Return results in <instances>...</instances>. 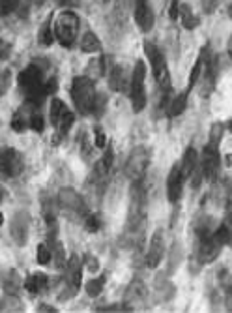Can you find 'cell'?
<instances>
[{
  "label": "cell",
  "instance_id": "6da1fadb",
  "mask_svg": "<svg viewBox=\"0 0 232 313\" xmlns=\"http://www.w3.org/2000/svg\"><path fill=\"white\" fill-rule=\"evenodd\" d=\"M96 90H94V83L87 75H79L75 77L71 83V98L73 103L77 107L81 114H92V107L96 101Z\"/></svg>",
  "mask_w": 232,
  "mask_h": 313
},
{
  "label": "cell",
  "instance_id": "7a4b0ae2",
  "mask_svg": "<svg viewBox=\"0 0 232 313\" xmlns=\"http://www.w3.org/2000/svg\"><path fill=\"white\" fill-rule=\"evenodd\" d=\"M79 34V17L75 12L66 10L56 17L54 23V38L58 40L60 45L64 47H73L75 40Z\"/></svg>",
  "mask_w": 232,
  "mask_h": 313
},
{
  "label": "cell",
  "instance_id": "3957f363",
  "mask_svg": "<svg viewBox=\"0 0 232 313\" xmlns=\"http://www.w3.org/2000/svg\"><path fill=\"white\" fill-rule=\"evenodd\" d=\"M144 53L150 60V66H152L153 77L158 81V85L163 88V92L169 94L171 92V75H169V66H167L163 53L153 45L152 41H144Z\"/></svg>",
  "mask_w": 232,
  "mask_h": 313
},
{
  "label": "cell",
  "instance_id": "277c9868",
  "mask_svg": "<svg viewBox=\"0 0 232 313\" xmlns=\"http://www.w3.org/2000/svg\"><path fill=\"white\" fill-rule=\"evenodd\" d=\"M146 66L142 60L135 64V70L129 81V96H131V105L135 113H140L146 107Z\"/></svg>",
  "mask_w": 232,
  "mask_h": 313
},
{
  "label": "cell",
  "instance_id": "5b68a950",
  "mask_svg": "<svg viewBox=\"0 0 232 313\" xmlns=\"http://www.w3.org/2000/svg\"><path fill=\"white\" fill-rule=\"evenodd\" d=\"M81 278H83V265L77 255H71V259L66 263V274H64V291L60 300L66 302V300L73 298L75 294L79 293L81 289Z\"/></svg>",
  "mask_w": 232,
  "mask_h": 313
},
{
  "label": "cell",
  "instance_id": "8992f818",
  "mask_svg": "<svg viewBox=\"0 0 232 313\" xmlns=\"http://www.w3.org/2000/svg\"><path fill=\"white\" fill-rule=\"evenodd\" d=\"M221 249H223V246L213 238L212 231L208 227L199 231V238H197V259H199V263L208 265V263L215 261L217 255L221 254Z\"/></svg>",
  "mask_w": 232,
  "mask_h": 313
},
{
  "label": "cell",
  "instance_id": "52a82bcc",
  "mask_svg": "<svg viewBox=\"0 0 232 313\" xmlns=\"http://www.w3.org/2000/svg\"><path fill=\"white\" fill-rule=\"evenodd\" d=\"M150 165V150L146 147H137L129 154V160L126 163V174L131 182H139L144 178L146 171Z\"/></svg>",
  "mask_w": 232,
  "mask_h": 313
},
{
  "label": "cell",
  "instance_id": "ba28073f",
  "mask_svg": "<svg viewBox=\"0 0 232 313\" xmlns=\"http://www.w3.org/2000/svg\"><path fill=\"white\" fill-rule=\"evenodd\" d=\"M23 158L12 147H0V176L2 178H17L23 173Z\"/></svg>",
  "mask_w": 232,
  "mask_h": 313
},
{
  "label": "cell",
  "instance_id": "9c48e42d",
  "mask_svg": "<svg viewBox=\"0 0 232 313\" xmlns=\"http://www.w3.org/2000/svg\"><path fill=\"white\" fill-rule=\"evenodd\" d=\"M221 165V156H219V148L215 143H208L202 150V160H200V178L212 180L219 171Z\"/></svg>",
  "mask_w": 232,
  "mask_h": 313
},
{
  "label": "cell",
  "instance_id": "30bf717a",
  "mask_svg": "<svg viewBox=\"0 0 232 313\" xmlns=\"http://www.w3.org/2000/svg\"><path fill=\"white\" fill-rule=\"evenodd\" d=\"M58 203L64 210H67V212H71V214H81V216H85V214L88 212L83 197H81L73 187H62V190H60Z\"/></svg>",
  "mask_w": 232,
  "mask_h": 313
},
{
  "label": "cell",
  "instance_id": "8fae6325",
  "mask_svg": "<svg viewBox=\"0 0 232 313\" xmlns=\"http://www.w3.org/2000/svg\"><path fill=\"white\" fill-rule=\"evenodd\" d=\"M28 229H30V218L27 212H17L12 220V227H10V234L17 246H25L28 240Z\"/></svg>",
  "mask_w": 232,
  "mask_h": 313
},
{
  "label": "cell",
  "instance_id": "7c38bea8",
  "mask_svg": "<svg viewBox=\"0 0 232 313\" xmlns=\"http://www.w3.org/2000/svg\"><path fill=\"white\" fill-rule=\"evenodd\" d=\"M36 107L32 101H25L23 105L15 111L14 118H12V130L17 132V134H23L27 128H30V122H32V114L36 111Z\"/></svg>",
  "mask_w": 232,
  "mask_h": 313
},
{
  "label": "cell",
  "instance_id": "4fadbf2b",
  "mask_svg": "<svg viewBox=\"0 0 232 313\" xmlns=\"http://www.w3.org/2000/svg\"><path fill=\"white\" fill-rule=\"evenodd\" d=\"M184 182H186V178H184V174L180 171V165H174L171 169L169 176H167V197H169L171 203L180 201L182 190H184Z\"/></svg>",
  "mask_w": 232,
  "mask_h": 313
},
{
  "label": "cell",
  "instance_id": "5bb4252c",
  "mask_svg": "<svg viewBox=\"0 0 232 313\" xmlns=\"http://www.w3.org/2000/svg\"><path fill=\"white\" fill-rule=\"evenodd\" d=\"M163 254H165V240H163V233L161 231H156L152 236V242H150V249L146 252V267L148 268H156L163 259Z\"/></svg>",
  "mask_w": 232,
  "mask_h": 313
},
{
  "label": "cell",
  "instance_id": "9a60e30c",
  "mask_svg": "<svg viewBox=\"0 0 232 313\" xmlns=\"http://www.w3.org/2000/svg\"><path fill=\"white\" fill-rule=\"evenodd\" d=\"M135 23L142 32H150L153 27V12L148 0H137L135 2Z\"/></svg>",
  "mask_w": 232,
  "mask_h": 313
},
{
  "label": "cell",
  "instance_id": "2e32d148",
  "mask_svg": "<svg viewBox=\"0 0 232 313\" xmlns=\"http://www.w3.org/2000/svg\"><path fill=\"white\" fill-rule=\"evenodd\" d=\"M146 300V289L144 285L140 283L139 280H135L127 289V296H126V307H129L131 311H135L137 307L142 306V302Z\"/></svg>",
  "mask_w": 232,
  "mask_h": 313
},
{
  "label": "cell",
  "instance_id": "e0dca14e",
  "mask_svg": "<svg viewBox=\"0 0 232 313\" xmlns=\"http://www.w3.org/2000/svg\"><path fill=\"white\" fill-rule=\"evenodd\" d=\"M129 77H127V70L124 66H114L113 70H111V75H109V85H111V88L113 90H118V92H122V90H126V87L129 85Z\"/></svg>",
  "mask_w": 232,
  "mask_h": 313
},
{
  "label": "cell",
  "instance_id": "ac0fdd59",
  "mask_svg": "<svg viewBox=\"0 0 232 313\" xmlns=\"http://www.w3.org/2000/svg\"><path fill=\"white\" fill-rule=\"evenodd\" d=\"M197 163H199V158H197V150L193 147H189L184 152V158H182V163H180V171L184 174V178H191L195 174V169H197Z\"/></svg>",
  "mask_w": 232,
  "mask_h": 313
},
{
  "label": "cell",
  "instance_id": "d6986e66",
  "mask_svg": "<svg viewBox=\"0 0 232 313\" xmlns=\"http://www.w3.org/2000/svg\"><path fill=\"white\" fill-rule=\"evenodd\" d=\"M113 158H114V152H113V147H105V154L101 156V160L96 163L94 167V174L98 176V178H105L109 171H111V167H113Z\"/></svg>",
  "mask_w": 232,
  "mask_h": 313
},
{
  "label": "cell",
  "instance_id": "ffe728a7",
  "mask_svg": "<svg viewBox=\"0 0 232 313\" xmlns=\"http://www.w3.org/2000/svg\"><path fill=\"white\" fill-rule=\"evenodd\" d=\"M47 285H49V276L47 274H32L30 278H27V281H25V287H27V291L30 294H38V293H43L47 289Z\"/></svg>",
  "mask_w": 232,
  "mask_h": 313
},
{
  "label": "cell",
  "instance_id": "44dd1931",
  "mask_svg": "<svg viewBox=\"0 0 232 313\" xmlns=\"http://www.w3.org/2000/svg\"><path fill=\"white\" fill-rule=\"evenodd\" d=\"M81 51L87 54L100 53L101 51V41L98 40V36H96L92 30H88V32L83 34V38H81Z\"/></svg>",
  "mask_w": 232,
  "mask_h": 313
},
{
  "label": "cell",
  "instance_id": "7402d4cb",
  "mask_svg": "<svg viewBox=\"0 0 232 313\" xmlns=\"http://www.w3.org/2000/svg\"><path fill=\"white\" fill-rule=\"evenodd\" d=\"M49 246H51V254H53V263L56 268H66V254H64V246H62V242H58V240L54 238H49Z\"/></svg>",
  "mask_w": 232,
  "mask_h": 313
},
{
  "label": "cell",
  "instance_id": "603a6c76",
  "mask_svg": "<svg viewBox=\"0 0 232 313\" xmlns=\"http://www.w3.org/2000/svg\"><path fill=\"white\" fill-rule=\"evenodd\" d=\"M67 113H69V109H67L66 103H64L62 100L54 98V100L51 101V122H53L54 128L60 126V122L66 118Z\"/></svg>",
  "mask_w": 232,
  "mask_h": 313
},
{
  "label": "cell",
  "instance_id": "cb8c5ba5",
  "mask_svg": "<svg viewBox=\"0 0 232 313\" xmlns=\"http://www.w3.org/2000/svg\"><path fill=\"white\" fill-rule=\"evenodd\" d=\"M180 17H182V25H184V28H187V30H193V28L199 27L200 19L195 15V12L191 10V6H187V4H180Z\"/></svg>",
  "mask_w": 232,
  "mask_h": 313
},
{
  "label": "cell",
  "instance_id": "d4e9b609",
  "mask_svg": "<svg viewBox=\"0 0 232 313\" xmlns=\"http://www.w3.org/2000/svg\"><path fill=\"white\" fill-rule=\"evenodd\" d=\"M23 309V302H21L15 294L6 293L0 298V311L2 313H12V311H21Z\"/></svg>",
  "mask_w": 232,
  "mask_h": 313
},
{
  "label": "cell",
  "instance_id": "484cf974",
  "mask_svg": "<svg viewBox=\"0 0 232 313\" xmlns=\"http://www.w3.org/2000/svg\"><path fill=\"white\" fill-rule=\"evenodd\" d=\"M206 51H208V47H202V51H200V56L197 58L195 62V66H193L191 74H189V88H193L197 83H199L200 75L204 72V60H206Z\"/></svg>",
  "mask_w": 232,
  "mask_h": 313
},
{
  "label": "cell",
  "instance_id": "4316f807",
  "mask_svg": "<svg viewBox=\"0 0 232 313\" xmlns=\"http://www.w3.org/2000/svg\"><path fill=\"white\" fill-rule=\"evenodd\" d=\"M38 41H40V45H51L54 41V30H53V25H51V17L41 25L40 28V34H38Z\"/></svg>",
  "mask_w": 232,
  "mask_h": 313
},
{
  "label": "cell",
  "instance_id": "83f0119b",
  "mask_svg": "<svg viewBox=\"0 0 232 313\" xmlns=\"http://www.w3.org/2000/svg\"><path fill=\"white\" fill-rule=\"evenodd\" d=\"M186 107H187V94L182 92V94H178L176 98H173V100H171L169 114H171V116H180V114L186 111Z\"/></svg>",
  "mask_w": 232,
  "mask_h": 313
},
{
  "label": "cell",
  "instance_id": "f1b7e54d",
  "mask_svg": "<svg viewBox=\"0 0 232 313\" xmlns=\"http://www.w3.org/2000/svg\"><path fill=\"white\" fill-rule=\"evenodd\" d=\"M103 287H105V278L101 276V278H94V280H88L87 285H85V289H87V294H88V296L96 298L98 294H101Z\"/></svg>",
  "mask_w": 232,
  "mask_h": 313
},
{
  "label": "cell",
  "instance_id": "f546056e",
  "mask_svg": "<svg viewBox=\"0 0 232 313\" xmlns=\"http://www.w3.org/2000/svg\"><path fill=\"white\" fill-rule=\"evenodd\" d=\"M19 287H21V278H19V274L15 272V270H12V272L8 274L6 280H4V291H6V293L15 294V293H17V291H19Z\"/></svg>",
  "mask_w": 232,
  "mask_h": 313
},
{
  "label": "cell",
  "instance_id": "4dcf8cb0",
  "mask_svg": "<svg viewBox=\"0 0 232 313\" xmlns=\"http://www.w3.org/2000/svg\"><path fill=\"white\" fill-rule=\"evenodd\" d=\"M212 234H213V238L217 240L221 246L228 244V242H230V238H232L230 229H228L226 225H219L217 229H215V231H212Z\"/></svg>",
  "mask_w": 232,
  "mask_h": 313
},
{
  "label": "cell",
  "instance_id": "1f68e13d",
  "mask_svg": "<svg viewBox=\"0 0 232 313\" xmlns=\"http://www.w3.org/2000/svg\"><path fill=\"white\" fill-rule=\"evenodd\" d=\"M51 259H53L51 246H47V244H40V246H38V252H36V261H38L40 265H49Z\"/></svg>",
  "mask_w": 232,
  "mask_h": 313
},
{
  "label": "cell",
  "instance_id": "d6a6232c",
  "mask_svg": "<svg viewBox=\"0 0 232 313\" xmlns=\"http://www.w3.org/2000/svg\"><path fill=\"white\" fill-rule=\"evenodd\" d=\"M83 220H85V229H87L88 233H98L100 231V218L96 214L87 212L83 216Z\"/></svg>",
  "mask_w": 232,
  "mask_h": 313
},
{
  "label": "cell",
  "instance_id": "836d02e7",
  "mask_svg": "<svg viewBox=\"0 0 232 313\" xmlns=\"http://www.w3.org/2000/svg\"><path fill=\"white\" fill-rule=\"evenodd\" d=\"M105 105H107V98L103 94H98V96H96V101H94V107H92V116H101L103 111H105Z\"/></svg>",
  "mask_w": 232,
  "mask_h": 313
},
{
  "label": "cell",
  "instance_id": "e575fe53",
  "mask_svg": "<svg viewBox=\"0 0 232 313\" xmlns=\"http://www.w3.org/2000/svg\"><path fill=\"white\" fill-rule=\"evenodd\" d=\"M94 145L98 148H105L109 143H107V135L105 132H103V128L96 126L94 128Z\"/></svg>",
  "mask_w": 232,
  "mask_h": 313
},
{
  "label": "cell",
  "instance_id": "d590c367",
  "mask_svg": "<svg viewBox=\"0 0 232 313\" xmlns=\"http://www.w3.org/2000/svg\"><path fill=\"white\" fill-rule=\"evenodd\" d=\"M73 124H75V114H73L71 111H69V113L66 114V118L62 120V122H60V126L56 128V130H58V132H60V134H62V135H66L67 132L71 130Z\"/></svg>",
  "mask_w": 232,
  "mask_h": 313
},
{
  "label": "cell",
  "instance_id": "8d00e7d4",
  "mask_svg": "<svg viewBox=\"0 0 232 313\" xmlns=\"http://www.w3.org/2000/svg\"><path fill=\"white\" fill-rule=\"evenodd\" d=\"M17 6H19V0H0V14H12V12L17 10Z\"/></svg>",
  "mask_w": 232,
  "mask_h": 313
},
{
  "label": "cell",
  "instance_id": "74e56055",
  "mask_svg": "<svg viewBox=\"0 0 232 313\" xmlns=\"http://www.w3.org/2000/svg\"><path fill=\"white\" fill-rule=\"evenodd\" d=\"M43 126H45V122H43V116H41L38 111H34V114H32V122H30V128H32L34 132H43Z\"/></svg>",
  "mask_w": 232,
  "mask_h": 313
},
{
  "label": "cell",
  "instance_id": "f35d334b",
  "mask_svg": "<svg viewBox=\"0 0 232 313\" xmlns=\"http://www.w3.org/2000/svg\"><path fill=\"white\" fill-rule=\"evenodd\" d=\"M223 124H213L212 126V143H215V145H219L221 143V139H223Z\"/></svg>",
  "mask_w": 232,
  "mask_h": 313
},
{
  "label": "cell",
  "instance_id": "ab89813d",
  "mask_svg": "<svg viewBox=\"0 0 232 313\" xmlns=\"http://www.w3.org/2000/svg\"><path fill=\"white\" fill-rule=\"evenodd\" d=\"M43 90H45V94L49 96V94H53L58 90V81H56V77H51V79L47 81V83H43Z\"/></svg>",
  "mask_w": 232,
  "mask_h": 313
},
{
  "label": "cell",
  "instance_id": "60d3db41",
  "mask_svg": "<svg viewBox=\"0 0 232 313\" xmlns=\"http://www.w3.org/2000/svg\"><path fill=\"white\" fill-rule=\"evenodd\" d=\"M219 2L221 0H202V10H204L206 14H213L217 10Z\"/></svg>",
  "mask_w": 232,
  "mask_h": 313
},
{
  "label": "cell",
  "instance_id": "b9f144b4",
  "mask_svg": "<svg viewBox=\"0 0 232 313\" xmlns=\"http://www.w3.org/2000/svg\"><path fill=\"white\" fill-rule=\"evenodd\" d=\"M178 15H180V0H171V4H169V17L173 21H176Z\"/></svg>",
  "mask_w": 232,
  "mask_h": 313
},
{
  "label": "cell",
  "instance_id": "7bdbcfd3",
  "mask_svg": "<svg viewBox=\"0 0 232 313\" xmlns=\"http://www.w3.org/2000/svg\"><path fill=\"white\" fill-rule=\"evenodd\" d=\"M10 51H12L10 43H6V41L0 38V60H6L10 56Z\"/></svg>",
  "mask_w": 232,
  "mask_h": 313
},
{
  "label": "cell",
  "instance_id": "ee69618b",
  "mask_svg": "<svg viewBox=\"0 0 232 313\" xmlns=\"http://www.w3.org/2000/svg\"><path fill=\"white\" fill-rule=\"evenodd\" d=\"M85 263H87L88 265V270H90V272H96V270H98V259H96V257H92V255H87V257H85Z\"/></svg>",
  "mask_w": 232,
  "mask_h": 313
},
{
  "label": "cell",
  "instance_id": "f6af8a7d",
  "mask_svg": "<svg viewBox=\"0 0 232 313\" xmlns=\"http://www.w3.org/2000/svg\"><path fill=\"white\" fill-rule=\"evenodd\" d=\"M56 2H58L62 8H67V10H71V8H75L79 4V0H56Z\"/></svg>",
  "mask_w": 232,
  "mask_h": 313
},
{
  "label": "cell",
  "instance_id": "bcb514c9",
  "mask_svg": "<svg viewBox=\"0 0 232 313\" xmlns=\"http://www.w3.org/2000/svg\"><path fill=\"white\" fill-rule=\"evenodd\" d=\"M38 311H41V313H56V309H54V307H51V306H40V307H38Z\"/></svg>",
  "mask_w": 232,
  "mask_h": 313
},
{
  "label": "cell",
  "instance_id": "7dc6e473",
  "mask_svg": "<svg viewBox=\"0 0 232 313\" xmlns=\"http://www.w3.org/2000/svg\"><path fill=\"white\" fill-rule=\"evenodd\" d=\"M226 49H228V56H230V60H232V36H230V40H228V45H226Z\"/></svg>",
  "mask_w": 232,
  "mask_h": 313
},
{
  "label": "cell",
  "instance_id": "c3c4849f",
  "mask_svg": "<svg viewBox=\"0 0 232 313\" xmlns=\"http://www.w3.org/2000/svg\"><path fill=\"white\" fill-rule=\"evenodd\" d=\"M225 163H226V165H228V167H232V154H226V158H225Z\"/></svg>",
  "mask_w": 232,
  "mask_h": 313
},
{
  "label": "cell",
  "instance_id": "681fc988",
  "mask_svg": "<svg viewBox=\"0 0 232 313\" xmlns=\"http://www.w3.org/2000/svg\"><path fill=\"white\" fill-rule=\"evenodd\" d=\"M4 195H6V192H4V187L0 186V203H2V199H4Z\"/></svg>",
  "mask_w": 232,
  "mask_h": 313
},
{
  "label": "cell",
  "instance_id": "f907efd6",
  "mask_svg": "<svg viewBox=\"0 0 232 313\" xmlns=\"http://www.w3.org/2000/svg\"><path fill=\"white\" fill-rule=\"evenodd\" d=\"M43 2H45V0H34V4H38V6H41Z\"/></svg>",
  "mask_w": 232,
  "mask_h": 313
},
{
  "label": "cell",
  "instance_id": "816d5d0a",
  "mask_svg": "<svg viewBox=\"0 0 232 313\" xmlns=\"http://www.w3.org/2000/svg\"><path fill=\"white\" fill-rule=\"evenodd\" d=\"M4 223V216H2V212H0V225Z\"/></svg>",
  "mask_w": 232,
  "mask_h": 313
},
{
  "label": "cell",
  "instance_id": "f5cc1de1",
  "mask_svg": "<svg viewBox=\"0 0 232 313\" xmlns=\"http://www.w3.org/2000/svg\"><path fill=\"white\" fill-rule=\"evenodd\" d=\"M0 94H2V77H0Z\"/></svg>",
  "mask_w": 232,
  "mask_h": 313
},
{
  "label": "cell",
  "instance_id": "db71d44e",
  "mask_svg": "<svg viewBox=\"0 0 232 313\" xmlns=\"http://www.w3.org/2000/svg\"><path fill=\"white\" fill-rule=\"evenodd\" d=\"M228 128H230V132H232V120H230V126H228Z\"/></svg>",
  "mask_w": 232,
  "mask_h": 313
},
{
  "label": "cell",
  "instance_id": "11a10c76",
  "mask_svg": "<svg viewBox=\"0 0 232 313\" xmlns=\"http://www.w3.org/2000/svg\"><path fill=\"white\" fill-rule=\"evenodd\" d=\"M230 17H232V4H230Z\"/></svg>",
  "mask_w": 232,
  "mask_h": 313
}]
</instances>
